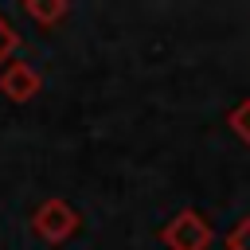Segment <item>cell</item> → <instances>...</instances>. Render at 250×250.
Masks as SVG:
<instances>
[{
	"instance_id": "cell-4",
	"label": "cell",
	"mask_w": 250,
	"mask_h": 250,
	"mask_svg": "<svg viewBox=\"0 0 250 250\" xmlns=\"http://www.w3.org/2000/svg\"><path fill=\"white\" fill-rule=\"evenodd\" d=\"M23 12H27L31 20H39V23H47V27H51V23H59L70 8H66V0H27V4H23Z\"/></svg>"
},
{
	"instance_id": "cell-5",
	"label": "cell",
	"mask_w": 250,
	"mask_h": 250,
	"mask_svg": "<svg viewBox=\"0 0 250 250\" xmlns=\"http://www.w3.org/2000/svg\"><path fill=\"white\" fill-rule=\"evenodd\" d=\"M227 125H230V133H234L242 145H250V98H242V102L227 113Z\"/></svg>"
},
{
	"instance_id": "cell-6",
	"label": "cell",
	"mask_w": 250,
	"mask_h": 250,
	"mask_svg": "<svg viewBox=\"0 0 250 250\" xmlns=\"http://www.w3.org/2000/svg\"><path fill=\"white\" fill-rule=\"evenodd\" d=\"M223 246H227V250H250V215H242V219L227 230Z\"/></svg>"
},
{
	"instance_id": "cell-3",
	"label": "cell",
	"mask_w": 250,
	"mask_h": 250,
	"mask_svg": "<svg viewBox=\"0 0 250 250\" xmlns=\"http://www.w3.org/2000/svg\"><path fill=\"white\" fill-rule=\"evenodd\" d=\"M39 86H43V78H39V70L31 62H20L16 59V62H8L0 70V94L12 98V102H31L39 94Z\"/></svg>"
},
{
	"instance_id": "cell-2",
	"label": "cell",
	"mask_w": 250,
	"mask_h": 250,
	"mask_svg": "<svg viewBox=\"0 0 250 250\" xmlns=\"http://www.w3.org/2000/svg\"><path fill=\"white\" fill-rule=\"evenodd\" d=\"M78 227H82V219H78V211L66 199H43L35 207V215H31V230L43 242H51V246H59L70 234H78Z\"/></svg>"
},
{
	"instance_id": "cell-7",
	"label": "cell",
	"mask_w": 250,
	"mask_h": 250,
	"mask_svg": "<svg viewBox=\"0 0 250 250\" xmlns=\"http://www.w3.org/2000/svg\"><path fill=\"white\" fill-rule=\"evenodd\" d=\"M12 51H16V31L4 23V16H0V62L8 66L12 62Z\"/></svg>"
},
{
	"instance_id": "cell-1",
	"label": "cell",
	"mask_w": 250,
	"mask_h": 250,
	"mask_svg": "<svg viewBox=\"0 0 250 250\" xmlns=\"http://www.w3.org/2000/svg\"><path fill=\"white\" fill-rule=\"evenodd\" d=\"M211 238H215V230H211V223H207L195 207L176 211V215L160 227V242H164L168 250H207Z\"/></svg>"
}]
</instances>
